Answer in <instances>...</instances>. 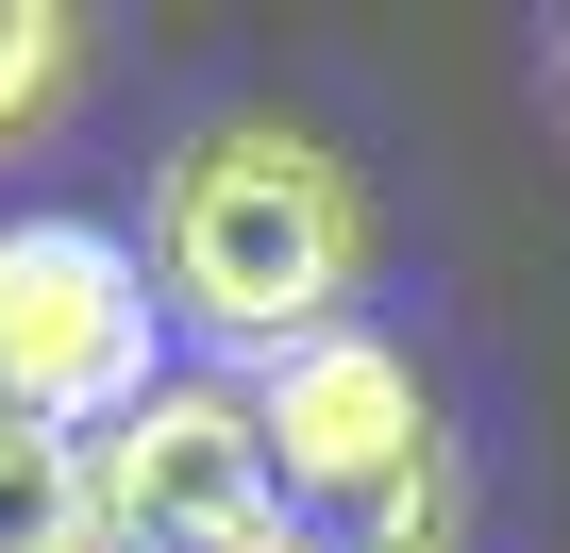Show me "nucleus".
Listing matches in <instances>:
<instances>
[{
	"instance_id": "9",
	"label": "nucleus",
	"mask_w": 570,
	"mask_h": 553,
	"mask_svg": "<svg viewBox=\"0 0 570 553\" xmlns=\"http://www.w3.org/2000/svg\"><path fill=\"white\" fill-rule=\"evenodd\" d=\"M0 436H18V386H0Z\"/></svg>"
},
{
	"instance_id": "5",
	"label": "nucleus",
	"mask_w": 570,
	"mask_h": 553,
	"mask_svg": "<svg viewBox=\"0 0 570 553\" xmlns=\"http://www.w3.org/2000/svg\"><path fill=\"white\" fill-rule=\"evenodd\" d=\"M85 51H101V18H68V0H0V168L85 101Z\"/></svg>"
},
{
	"instance_id": "3",
	"label": "nucleus",
	"mask_w": 570,
	"mask_h": 553,
	"mask_svg": "<svg viewBox=\"0 0 570 553\" xmlns=\"http://www.w3.org/2000/svg\"><path fill=\"white\" fill-rule=\"evenodd\" d=\"M151 251L101 218H0V386H18V436H101L118 403H151Z\"/></svg>"
},
{
	"instance_id": "7",
	"label": "nucleus",
	"mask_w": 570,
	"mask_h": 553,
	"mask_svg": "<svg viewBox=\"0 0 570 553\" xmlns=\"http://www.w3.org/2000/svg\"><path fill=\"white\" fill-rule=\"evenodd\" d=\"M202 553H336V536H303V520H252V536H202Z\"/></svg>"
},
{
	"instance_id": "1",
	"label": "nucleus",
	"mask_w": 570,
	"mask_h": 553,
	"mask_svg": "<svg viewBox=\"0 0 570 553\" xmlns=\"http://www.w3.org/2000/svg\"><path fill=\"white\" fill-rule=\"evenodd\" d=\"M151 303L218 353V369H268V353H303L370 303V268H386V218H370V168L303 118H268V101H218L168 135L151 168Z\"/></svg>"
},
{
	"instance_id": "4",
	"label": "nucleus",
	"mask_w": 570,
	"mask_h": 553,
	"mask_svg": "<svg viewBox=\"0 0 570 553\" xmlns=\"http://www.w3.org/2000/svg\"><path fill=\"white\" fill-rule=\"evenodd\" d=\"M85 503H101V553H202V536L285 520V503H268L252 386H235V369H151V403H118V419L85 436Z\"/></svg>"
},
{
	"instance_id": "6",
	"label": "nucleus",
	"mask_w": 570,
	"mask_h": 553,
	"mask_svg": "<svg viewBox=\"0 0 570 553\" xmlns=\"http://www.w3.org/2000/svg\"><path fill=\"white\" fill-rule=\"evenodd\" d=\"M0 553H101V503H85L68 436H0Z\"/></svg>"
},
{
	"instance_id": "2",
	"label": "nucleus",
	"mask_w": 570,
	"mask_h": 553,
	"mask_svg": "<svg viewBox=\"0 0 570 553\" xmlns=\"http://www.w3.org/2000/svg\"><path fill=\"white\" fill-rule=\"evenodd\" d=\"M235 386H252V436H268V503L303 536H336V553L453 536V419H436V386L386 319H336V336L268 353Z\"/></svg>"
},
{
	"instance_id": "8",
	"label": "nucleus",
	"mask_w": 570,
	"mask_h": 553,
	"mask_svg": "<svg viewBox=\"0 0 570 553\" xmlns=\"http://www.w3.org/2000/svg\"><path fill=\"white\" fill-rule=\"evenodd\" d=\"M386 553H453V536H386Z\"/></svg>"
}]
</instances>
